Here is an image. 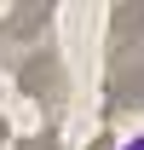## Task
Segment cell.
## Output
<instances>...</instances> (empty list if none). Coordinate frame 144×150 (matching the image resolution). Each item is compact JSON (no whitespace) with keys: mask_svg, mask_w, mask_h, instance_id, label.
Returning a JSON list of instances; mask_svg holds the SVG:
<instances>
[{"mask_svg":"<svg viewBox=\"0 0 144 150\" xmlns=\"http://www.w3.org/2000/svg\"><path fill=\"white\" fill-rule=\"evenodd\" d=\"M0 150H6V121H0Z\"/></svg>","mask_w":144,"mask_h":150,"instance_id":"6","label":"cell"},{"mask_svg":"<svg viewBox=\"0 0 144 150\" xmlns=\"http://www.w3.org/2000/svg\"><path fill=\"white\" fill-rule=\"evenodd\" d=\"M18 87H23L29 98H35L40 110H58V104L69 98V81H64V64H58L52 52H40V58H29V64L18 69Z\"/></svg>","mask_w":144,"mask_h":150,"instance_id":"3","label":"cell"},{"mask_svg":"<svg viewBox=\"0 0 144 150\" xmlns=\"http://www.w3.org/2000/svg\"><path fill=\"white\" fill-rule=\"evenodd\" d=\"M92 150H115V139H109V133H98V139H92Z\"/></svg>","mask_w":144,"mask_h":150,"instance_id":"5","label":"cell"},{"mask_svg":"<svg viewBox=\"0 0 144 150\" xmlns=\"http://www.w3.org/2000/svg\"><path fill=\"white\" fill-rule=\"evenodd\" d=\"M109 104L144 110V0L109 6Z\"/></svg>","mask_w":144,"mask_h":150,"instance_id":"1","label":"cell"},{"mask_svg":"<svg viewBox=\"0 0 144 150\" xmlns=\"http://www.w3.org/2000/svg\"><path fill=\"white\" fill-rule=\"evenodd\" d=\"M52 0H23V6H6L0 12V64L18 75L29 58L52 52Z\"/></svg>","mask_w":144,"mask_h":150,"instance_id":"2","label":"cell"},{"mask_svg":"<svg viewBox=\"0 0 144 150\" xmlns=\"http://www.w3.org/2000/svg\"><path fill=\"white\" fill-rule=\"evenodd\" d=\"M23 150H58V133L46 127V133H40V139H29V144H23Z\"/></svg>","mask_w":144,"mask_h":150,"instance_id":"4","label":"cell"}]
</instances>
